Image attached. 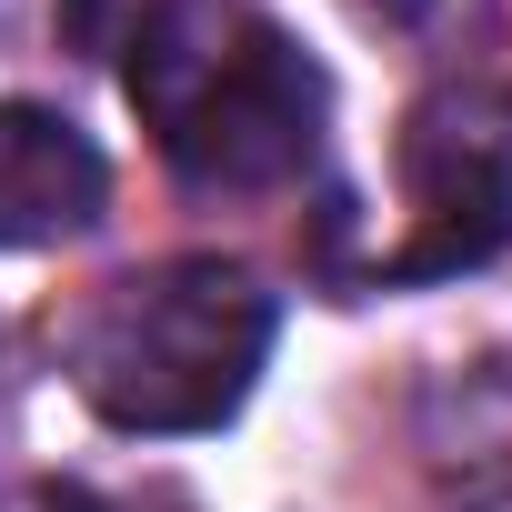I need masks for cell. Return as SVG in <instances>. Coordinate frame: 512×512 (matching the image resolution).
<instances>
[{"mask_svg":"<svg viewBox=\"0 0 512 512\" xmlns=\"http://www.w3.org/2000/svg\"><path fill=\"white\" fill-rule=\"evenodd\" d=\"M121 91L191 191H282L332 121L322 61L251 0H151L121 41Z\"/></svg>","mask_w":512,"mask_h":512,"instance_id":"1","label":"cell"},{"mask_svg":"<svg viewBox=\"0 0 512 512\" xmlns=\"http://www.w3.org/2000/svg\"><path fill=\"white\" fill-rule=\"evenodd\" d=\"M272 332V292L241 262H151L81 312L71 382L111 432H221L262 382Z\"/></svg>","mask_w":512,"mask_h":512,"instance_id":"2","label":"cell"},{"mask_svg":"<svg viewBox=\"0 0 512 512\" xmlns=\"http://www.w3.org/2000/svg\"><path fill=\"white\" fill-rule=\"evenodd\" d=\"M402 241L382 251V282H452L512 251V101L502 91H432L392 151Z\"/></svg>","mask_w":512,"mask_h":512,"instance_id":"3","label":"cell"},{"mask_svg":"<svg viewBox=\"0 0 512 512\" xmlns=\"http://www.w3.org/2000/svg\"><path fill=\"white\" fill-rule=\"evenodd\" d=\"M111 201V171L91 131H71L41 101H0V251H51L81 241Z\"/></svg>","mask_w":512,"mask_h":512,"instance_id":"4","label":"cell"},{"mask_svg":"<svg viewBox=\"0 0 512 512\" xmlns=\"http://www.w3.org/2000/svg\"><path fill=\"white\" fill-rule=\"evenodd\" d=\"M31 512H101L91 492H31Z\"/></svg>","mask_w":512,"mask_h":512,"instance_id":"5","label":"cell"},{"mask_svg":"<svg viewBox=\"0 0 512 512\" xmlns=\"http://www.w3.org/2000/svg\"><path fill=\"white\" fill-rule=\"evenodd\" d=\"M482 512H512V492H502V502H482Z\"/></svg>","mask_w":512,"mask_h":512,"instance_id":"6","label":"cell"}]
</instances>
